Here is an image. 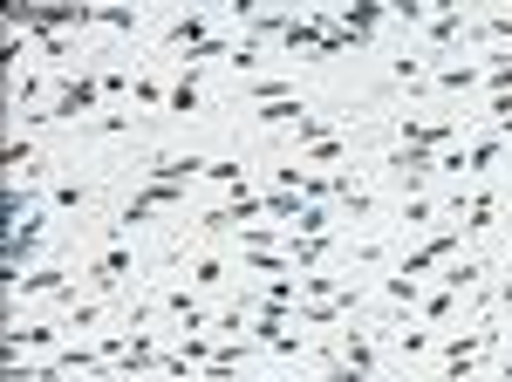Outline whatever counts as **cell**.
Masks as SVG:
<instances>
[{
    "instance_id": "3957f363",
    "label": "cell",
    "mask_w": 512,
    "mask_h": 382,
    "mask_svg": "<svg viewBox=\"0 0 512 382\" xmlns=\"http://www.w3.org/2000/svg\"><path fill=\"white\" fill-rule=\"evenodd\" d=\"M315 110V89H301V96H274V103H260V110H246L239 123L253 130V137H294V123Z\"/></svg>"
},
{
    "instance_id": "8992f818",
    "label": "cell",
    "mask_w": 512,
    "mask_h": 382,
    "mask_svg": "<svg viewBox=\"0 0 512 382\" xmlns=\"http://www.w3.org/2000/svg\"><path fill=\"white\" fill-rule=\"evenodd\" d=\"M205 110V76L185 69V62H171V103H164V123H185V116Z\"/></svg>"
},
{
    "instance_id": "ba28073f",
    "label": "cell",
    "mask_w": 512,
    "mask_h": 382,
    "mask_svg": "<svg viewBox=\"0 0 512 382\" xmlns=\"http://www.w3.org/2000/svg\"><path fill=\"white\" fill-rule=\"evenodd\" d=\"M151 28L144 21V7H96V35H117V41H137Z\"/></svg>"
},
{
    "instance_id": "5b68a950",
    "label": "cell",
    "mask_w": 512,
    "mask_h": 382,
    "mask_svg": "<svg viewBox=\"0 0 512 382\" xmlns=\"http://www.w3.org/2000/svg\"><path fill=\"white\" fill-rule=\"evenodd\" d=\"M335 21H342V41L362 48L369 35H383V28H390V0H349V7H335Z\"/></svg>"
},
{
    "instance_id": "30bf717a",
    "label": "cell",
    "mask_w": 512,
    "mask_h": 382,
    "mask_svg": "<svg viewBox=\"0 0 512 382\" xmlns=\"http://www.w3.org/2000/svg\"><path fill=\"white\" fill-rule=\"evenodd\" d=\"M403 382H437V376H403Z\"/></svg>"
},
{
    "instance_id": "52a82bcc",
    "label": "cell",
    "mask_w": 512,
    "mask_h": 382,
    "mask_svg": "<svg viewBox=\"0 0 512 382\" xmlns=\"http://www.w3.org/2000/svg\"><path fill=\"white\" fill-rule=\"evenodd\" d=\"M198 185H212V191H226V198H233V191L253 185V164H246L239 151H212V164H205V178H198Z\"/></svg>"
},
{
    "instance_id": "7a4b0ae2",
    "label": "cell",
    "mask_w": 512,
    "mask_h": 382,
    "mask_svg": "<svg viewBox=\"0 0 512 382\" xmlns=\"http://www.w3.org/2000/svg\"><path fill=\"white\" fill-rule=\"evenodd\" d=\"M226 21L212 14V7H185V14H171V21H158V55H171V62H185V55H198L205 41L219 35Z\"/></svg>"
},
{
    "instance_id": "277c9868",
    "label": "cell",
    "mask_w": 512,
    "mask_h": 382,
    "mask_svg": "<svg viewBox=\"0 0 512 382\" xmlns=\"http://www.w3.org/2000/svg\"><path fill=\"white\" fill-rule=\"evenodd\" d=\"M103 185H110V178H48V212H55V219H82V212L103 198Z\"/></svg>"
},
{
    "instance_id": "6da1fadb",
    "label": "cell",
    "mask_w": 512,
    "mask_h": 382,
    "mask_svg": "<svg viewBox=\"0 0 512 382\" xmlns=\"http://www.w3.org/2000/svg\"><path fill=\"white\" fill-rule=\"evenodd\" d=\"M431 376L437 382H478L485 376V342H478V328H444V335H437Z\"/></svg>"
},
{
    "instance_id": "9c48e42d",
    "label": "cell",
    "mask_w": 512,
    "mask_h": 382,
    "mask_svg": "<svg viewBox=\"0 0 512 382\" xmlns=\"http://www.w3.org/2000/svg\"><path fill=\"white\" fill-rule=\"evenodd\" d=\"M458 294H451V287H431V294H424V307H417V314H410V321H424V328H437V335H444V328H451V321H458Z\"/></svg>"
}]
</instances>
